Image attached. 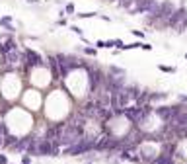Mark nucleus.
Here are the masks:
<instances>
[{"label":"nucleus","mask_w":187,"mask_h":164,"mask_svg":"<svg viewBox=\"0 0 187 164\" xmlns=\"http://www.w3.org/2000/svg\"><path fill=\"white\" fill-rule=\"evenodd\" d=\"M76 18L80 20H90V18H99V12H76Z\"/></svg>","instance_id":"5"},{"label":"nucleus","mask_w":187,"mask_h":164,"mask_svg":"<svg viewBox=\"0 0 187 164\" xmlns=\"http://www.w3.org/2000/svg\"><path fill=\"white\" fill-rule=\"evenodd\" d=\"M121 53H123V51H119V49H111V55H113V57H119Z\"/></svg>","instance_id":"18"},{"label":"nucleus","mask_w":187,"mask_h":164,"mask_svg":"<svg viewBox=\"0 0 187 164\" xmlns=\"http://www.w3.org/2000/svg\"><path fill=\"white\" fill-rule=\"evenodd\" d=\"M84 164H94V162H84Z\"/></svg>","instance_id":"20"},{"label":"nucleus","mask_w":187,"mask_h":164,"mask_svg":"<svg viewBox=\"0 0 187 164\" xmlns=\"http://www.w3.org/2000/svg\"><path fill=\"white\" fill-rule=\"evenodd\" d=\"M94 47H95V49H107V41L98 39V41H94Z\"/></svg>","instance_id":"10"},{"label":"nucleus","mask_w":187,"mask_h":164,"mask_svg":"<svg viewBox=\"0 0 187 164\" xmlns=\"http://www.w3.org/2000/svg\"><path fill=\"white\" fill-rule=\"evenodd\" d=\"M68 28H70V31H72V33H76L78 37H82V35H84V29H82V28H78V25L70 24V25H68Z\"/></svg>","instance_id":"9"},{"label":"nucleus","mask_w":187,"mask_h":164,"mask_svg":"<svg viewBox=\"0 0 187 164\" xmlns=\"http://www.w3.org/2000/svg\"><path fill=\"white\" fill-rule=\"evenodd\" d=\"M20 164H31V156L29 154H22V162Z\"/></svg>","instance_id":"16"},{"label":"nucleus","mask_w":187,"mask_h":164,"mask_svg":"<svg viewBox=\"0 0 187 164\" xmlns=\"http://www.w3.org/2000/svg\"><path fill=\"white\" fill-rule=\"evenodd\" d=\"M57 25L65 28V25H70V24H68V20H66V18H58V20H57Z\"/></svg>","instance_id":"12"},{"label":"nucleus","mask_w":187,"mask_h":164,"mask_svg":"<svg viewBox=\"0 0 187 164\" xmlns=\"http://www.w3.org/2000/svg\"><path fill=\"white\" fill-rule=\"evenodd\" d=\"M0 164H10V160H8V156L4 154V152H0Z\"/></svg>","instance_id":"17"},{"label":"nucleus","mask_w":187,"mask_h":164,"mask_svg":"<svg viewBox=\"0 0 187 164\" xmlns=\"http://www.w3.org/2000/svg\"><path fill=\"white\" fill-rule=\"evenodd\" d=\"M113 41H115V49L123 51V47H125V41H123V39H113Z\"/></svg>","instance_id":"11"},{"label":"nucleus","mask_w":187,"mask_h":164,"mask_svg":"<svg viewBox=\"0 0 187 164\" xmlns=\"http://www.w3.org/2000/svg\"><path fill=\"white\" fill-rule=\"evenodd\" d=\"M183 57H185V61H187V53H185V55H183Z\"/></svg>","instance_id":"21"},{"label":"nucleus","mask_w":187,"mask_h":164,"mask_svg":"<svg viewBox=\"0 0 187 164\" xmlns=\"http://www.w3.org/2000/svg\"><path fill=\"white\" fill-rule=\"evenodd\" d=\"M178 102L183 104V105H187V96H185V94H178Z\"/></svg>","instance_id":"14"},{"label":"nucleus","mask_w":187,"mask_h":164,"mask_svg":"<svg viewBox=\"0 0 187 164\" xmlns=\"http://www.w3.org/2000/svg\"><path fill=\"white\" fill-rule=\"evenodd\" d=\"M131 35H133L137 41H144V37H146V33H144L142 29H131Z\"/></svg>","instance_id":"8"},{"label":"nucleus","mask_w":187,"mask_h":164,"mask_svg":"<svg viewBox=\"0 0 187 164\" xmlns=\"http://www.w3.org/2000/svg\"><path fill=\"white\" fill-rule=\"evenodd\" d=\"M10 164H12V162H10Z\"/></svg>","instance_id":"22"},{"label":"nucleus","mask_w":187,"mask_h":164,"mask_svg":"<svg viewBox=\"0 0 187 164\" xmlns=\"http://www.w3.org/2000/svg\"><path fill=\"white\" fill-rule=\"evenodd\" d=\"M170 100V92H164V90H150V105H162V104H168Z\"/></svg>","instance_id":"2"},{"label":"nucleus","mask_w":187,"mask_h":164,"mask_svg":"<svg viewBox=\"0 0 187 164\" xmlns=\"http://www.w3.org/2000/svg\"><path fill=\"white\" fill-rule=\"evenodd\" d=\"M105 72H107V76H113V78H127V71L119 65H107Z\"/></svg>","instance_id":"3"},{"label":"nucleus","mask_w":187,"mask_h":164,"mask_svg":"<svg viewBox=\"0 0 187 164\" xmlns=\"http://www.w3.org/2000/svg\"><path fill=\"white\" fill-rule=\"evenodd\" d=\"M99 20H101V22H113V18H111V16H107V14H99Z\"/></svg>","instance_id":"13"},{"label":"nucleus","mask_w":187,"mask_h":164,"mask_svg":"<svg viewBox=\"0 0 187 164\" xmlns=\"http://www.w3.org/2000/svg\"><path fill=\"white\" fill-rule=\"evenodd\" d=\"M25 2H28V4H39L41 0H25Z\"/></svg>","instance_id":"19"},{"label":"nucleus","mask_w":187,"mask_h":164,"mask_svg":"<svg viewBox=\"0 0 187 164\" xmlns=\"http://www.w3.org/2000/svg\"><path fill=\"white\" fill-rule=\"evenodd\" d=\"M140 49H142V51H152V45L146 43V41H142V43H140Z\"/></svg>","instance_id":"15"},{"label":"nucleus","mask_w":187,"mask_h":164,"mask_svg":"<svg viewBox=\"0 0 187 164\" xmlns=\"http://www.w3.org/2000/svg\"><path fill=\"white\" fill-rule=\"evenodd\" d=\"M0 28H4L10 35H14V33H16L14 18H12V16H2V18H0Z\"/></svg>","instance_id":"4"},{"label":"nucleus","mask_w":187,"mask_h":164,"mask_svg":"<svg viewBox=\"0 0 187 164\" xmlns=\"http://www.w3.org/2000/svg\"><path fill=\"white\" fill-rule=\"evenodd\" d=\"M65 14L66 16H76V6H74V2H66L65 4Z\"/></svg>","instance_id":"7"},{"label":"nucleus","mask_w":187,"mask_h":164,"mask_svg":"<svg viewBox=\"0 0 187 164\" xmlns=\"http://www.w3.org/2000/svg\"><path fill=\"white\" fill-rule=\"evenodd\" d=\"M158 71H160V72H166V74H175V72H178V68L172 67V65H158Z\"/></svg>","instance_id":"6"},{"label":"nucleus","mask_w":187,"mask_h":164,"mask_svg":"<svg viewBox=\"0 0 187 164\" xmlns=\"http://www.w3.org/2000/svg\"><path fill=\"white\" fill-rule=\"evenodd\" d=\"M94 145H95V143L88 141V139H82V141H78L74 147L62 149V156H78V158H82V156H86L88 152L94 151Z\"/></svg>","instance_id":"1"}]
</instances>
